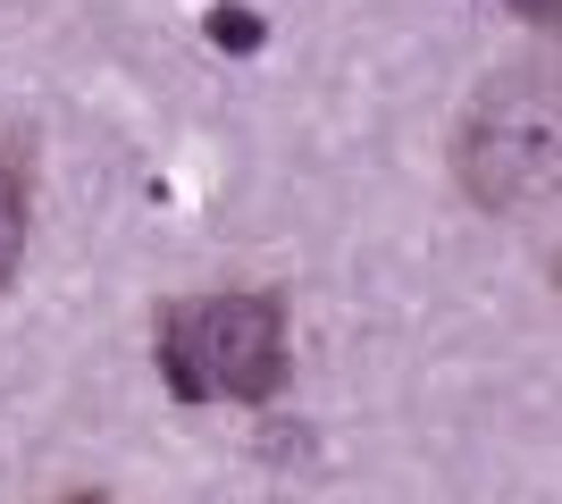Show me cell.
<instances>
[{
  "label": "cell",
  "instance_id": "4",
  "mask_svg": "<svg viewBox=\"0 0 562 504\" xmlns=\"http://www.w3.org/2000/svg\"><path fill=\"white\" fill-rule=\"evenodd\" d=\"M202 34H211L218 51H235V59L269 43V25H260V9H211V25H202Z\"/></svg>",
  "mask_w": 562,
  "mask_h": 504
},
{
  "label": "cell",
  "instance_id": "7",
  "mask_svg": "<svg viewBox=\"0 0 562 504\" xmlns=\"http://www.w3.org/2000/svg\"><path fill=\"white\" fill-rule=\"evenodd\" d=\"M554 278H562V261H554Z\"/></svg>",
  "mask_w": 562,
  "mask_h": 504
},
{
  "label": "cell",
  "instance_id": "2",
  "mask_svg": "<svg viewBox=\"0 0 562 504\" xmlns=\"http://www.w3.org/2000/svg\"><path fill=\"white\" fill-rule=\"evenodd\" d=\"M160 379L177 404H269L285 379V303L269 287L160 312Z\"/></svg>",
  "mask_w": 562,
  "mask_h": 504
},
{
  "label": "cell",
  "instance_id": "6",
  "mask_svg": "<svg viewBox=\"0 0 562 504\" xmlns=\"http://www.w3.org/2000/svg\"><path fill=\"white\" fill-rule=\"evenodd\" d=\"M59 504H101V496H59Z\"/></svg>",
  "mask_w": 562,
  "mask_h": 504
},
{
  "label": "cell",
  "instance_id": "5",
  "mask_svg": "<svg viewBox=\"0 0 562 504\" xmlns=\"http://www.w3.org/2000/svg\"><path fill=\"white\" fill-rule=\"evenodd\" d=\"M513 18H529V25H562V0H504Z\"/></svg>",
  "mask_w": 562,
  "mask_h": 504
},
{
  "label": "cell",
  "instance_id": "3",
  "mask_svg": "<svg viewBox=\"0 0 562 504\" xmlns=\"http://www.w3.org/2000/svg\"><path fill=\"white\" fill-rule=\"evenodd\" d=\"M25 227H34V186H25L18 144H0V287H9L18 261H25Z\"/></svg>",
  "mask_w": 562,
  "mask_h": 504
},
{
  "label": "cell",
  "instance_id": "1",
  "mask_svg": "<svg viewBox=\"0 0 562 504\" xmlns=\"http://www.w3.org/2000/svg\"><path fill=\"white\" fill-rule=\"evenodd\" d=\"M453 177L479 211H529L562 186V76L504 68L453 126Z\"/></svg>",
  "mask_w": 562,
  "mask_h": 504
}]
</instances>
